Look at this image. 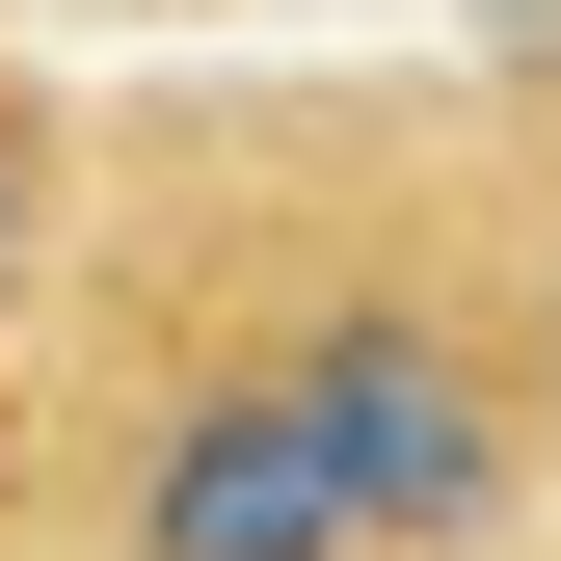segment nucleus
<instances>
[{
    "label": "nucleus",
    "mask_w": 561,
    "mask_h": 561,
    "mask_svg": "<svg viewBox=\"0 0 561 561\" xmlns=\"http://www.w3.org/2000/svg\"><path fill=\"white\" fill-rule=\"evenodd\" d=\"M0 241H27V187H0Z\"/></svg>",
    "instance_id": "3"
},
{
    "label": "nucleus",
    "mask_w": 561,
    "mask_h": 561,
    "mask_svg": "<svg viewBox=\"0 0 561 561\" xmlns=\"http://www.w3.org/2000/svg\"><path fill=\"white\" fill-rule=\"evenodd\" d=\"M295 401H321V455H347V508H375V561H401V535H481V481H508V455H481V375H455L428 321H321Z\"/></svg>",
    "instance_id": "1"
},
{
    "label": "nucleus",
    "mask_w": 561,
    "mask_h": 561,
    "mask_svg": "<svg viewBox=\"0 0 561 561\" xmlns=\"http://www.w3.org/2000/svg\"><path fill=\"white\" fill-rule=\"evenodd\" d=\"M134 561H375V508H347L321 401H295V375H241V401H187V428H161V508H134Z\"/></svg>",
    "instance_id": "2"
}]
</instances>
